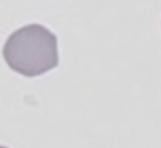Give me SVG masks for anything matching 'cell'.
<instances>
[{
  "label": "cell",
  "instance_id": "obj_1",
  "mask_svg": "<svg viewBox=\"0 0 161 148\" xmlns=\"http://www.w3.org/2000/svg\"><path fill=\"white\" fill-rule=\"evenodd\" d=\"M7 65L24 76H38L58 65L57 37L38 24L23 27L13 33L3 48Z\"/></svg>",
  "mask_w": 161,
  "mask_h": 148
},
{
  "label": "cell",
  "instance_id": "obj_2",
  "mask_svg": "<svg viewBox=\"0 0 161 148\" xmlns=\"http://www.w3.org/2000/svg\"><path fill=\"white\" fill-rule=\"evenodd\" d=\"M0 148H7V147H3V145H0Z\"/></svg>",
  "mask_w": 161,
  "mask_h": 148
}]
</instances>
